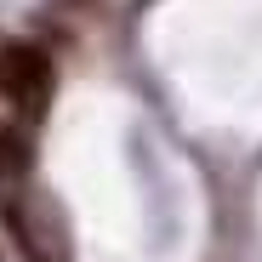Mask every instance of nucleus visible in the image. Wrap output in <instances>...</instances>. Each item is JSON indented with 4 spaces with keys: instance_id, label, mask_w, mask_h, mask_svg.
Listing matches in <instances>:
<instances>
[{
    "instance_id": "1",
    "label": "nucleus",
    "mask_w": 262,
    "mask_h": 262,
    "mask_svg": "<svg viewBox=\"0 0 262 262\" xmlns=\"http://www.w3.org/2000/svg\"><path fill=\"white\" fill-rule=\"evenodd\" d=\"M0 92H6L23 114H40L52 97V57L29 46V40H12L0 46Z\"/></svg>"
},
{
    "instance_id": "2",
    "label": "nucleus",
    "mask_w": 262,
    "mask_h": 262,
    "mask_svg": "<svg viewBox=\"0 0 262 262\" xmlns=\"http://www.w3.org/2000/svg\"><path fill=\"white\" fill-rule=\"evenodd\" d=\"M23 165H29L23 137H17V131H0V171H23Z\"/></svg>"
}]
</instances>
